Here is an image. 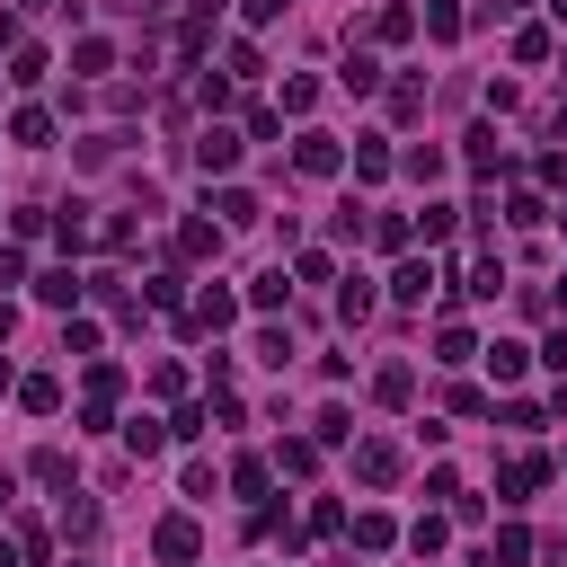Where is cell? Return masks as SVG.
<instances>
[{
    "mask_svg": "<svg viewBox=\"0 0 567 567\" xmlns=\"http://www.w3.org/2000/svg\"><path fill=\"white\" fill-rule=\"evenodd\" d=\"M319 107V81H311V71H293V81H284V116H311Z\"/></svg>",
    "mask_w": 567,
    "mask_h": 567,
    "instance_id": "d4e9b609",
    "label": "cell"
},
{
    "mask_svg": "<svg viewBox=\"0 0 567 567\" xmlns=\"http://www.w3.org/2000/svg\"><path fill=\"white\" fill-rule=\"evenodd\" d=\"M346 532H354V550H390V541H399V523H390L382 506H364V515H354Z\"/></svg>",
    "mask_w": 567,
    "mask_h": 567,
    "instance_id": "ba28073f",
    "label": "cell"
},
{
    "mask_svg": "<svg viewBox=\"0 0 567 567\" xmlns=\"http://www.w3.org/2000/svg\"><path fill=\"white\" fill-rule=\"evenodd\" d=\"M444 532H453L444 515H417V523H408V550H417V558H435V550H444Z\"/></svg>",
    "mask_w": 567,
    "mask_h": 567,
    "instance_id": "7402d4cb",
    "label": "cell"
},
{
    "mask_svg": "<svg viewBox=\"0 0 567 567\" xmlns=\"http://www.w3.org/2000/svg\"><path fill=\"white\" fill-rule=\"evenodd\" d=\"M10 328H19V311H10V302H0V346H10Z\"/></svg>",
    "mask_w": 567,
    "mask_h": 567,
    "instance_id": "ee69618b",
    "label": "cell"
},
{
    "mask_svg": "<svg viewBox=\"0 0 567 567\" xmlns=\"http://www.w3.org/2000/svg\"><path fill=\"white\" fill-rule=\"evenodd\" d=\"M10 496H19V479H10V470H0V515H10Z\"/></svg>",
    "mask_w": 567,
    "mask_h": 567,
    "instance_id": "7bdbcfd3",
    "label": "cell"
},
{
    "mask_svg": "<svg viewBox=\"0 0 567 567\" xmlns=\"http://www.w3.org/2000/svg\"><path fill=\"white\" fill-rule=\"evenodd\" d=\"M373 390H382V408H408V390H417V382H408V364H390Z\"/></svg>",
    "mask_w": 567,
    "mask_h": 567,
    "instance_id": "1f68e13d",
    "label": "cell"
},
{
    "mask_svg": "<svg viewBox=\"0 0 567 567\" xmlns=\"http://www.w3.org/2000/svg\"><path fill=\"white\" fill-rule=\"evenodd\" d=\"M337 81H346V89H354V98H373V89H382V62H373V53H364V45H354V53H346V62H337Z\"/></svg>",
    "mask_w": 567,
    "mask_h": 567,
    "instance_id": "9c48e42d",
    "label": "cell"
},
{
    "mask_svg": "<svg viewBox=\"0 0 567 567\" xmlns=\"http://www.w3.org/2000/svg\"><path fill=\"white\" fill-rule=\"evenodd\" d=\"M425 107V81H390V116H417Z\"/></svg>",
    "mask_w": 567,
    "mask_h": 567,
    "instance_id": "8d00e7d4",
    "label": "cell"
},
{
    "mask_svg": "<svg viewBox=\"0 0 567 567\" xmlns=\"http://www.w3.org/2000/svg\"><path fill=\"white\" fill-rule=\"evenodd\" d=\"M496 10H523V0H496Z\"/></svg>",
    "mask_w": 567,
    "mask_h": 567,
    "instance_id": "f907efd6",
    "label": "cell"
},
{
    "mask_svg": "<svg viewBox=\"0 0 567 567\" xmlns=\"http://www.w3.org/2000/svg\"><path fill=\"white\" fill-rule=\"evenodd\" d=\"M142 302H152V311H178V302H186V275H160V284H152Z\"/></svg>",
    "mask_w": 567,
    "mask_h": 567,
    "instance_id": "836d02e7",
    "label": "cell"
},
{
    "mask_svg": "<svg viewBox=\"0 0 567 567\" xmlns=\"http://www.w3.org/2000/svg\"><path fill=\"white\" fill-rule=\"evenodd\" d=\"M10 81H19V89L45 81V53H36V45H10Z\"/></svg>",
    "mask_w": 567,
    "mask_h": 567,
    "instance_id": "484cf974",
    "label": "cell"
},
{
    "mask_svg": "<svg viewBox=\"0 0 567 567\" xmlns=\"http://www.w3.org/2000/svg\"><path fill=\"white\" fill-rule=\"evenodd\" d=\"M178 249H186V257H213V249H222V231H213V222H186Z\"/></svg>",
    "mask_w": 567,
    "mask_h": 567,
    "instance_id": "f1b7e54d",
    "label": "cell"
},
{
    "mask_svg": "<svg viewBox=\"0 0 567 567\" xmlns=\"http://www.w3.org/2000/svg\"><path fill=\"white\" fill-rule=\"evenodd\" d=\"M10 390H19V373H10V364H0V399H10Z\"/></svg>",
    "mask_w": 567,
    "mask_h": 567,
    "instance_id": "f6af8a7d",
    "label": "cell"
},
{
    "mask_svg": "<svg viewBox=\"0 0 567 567\" xmlns=\"http://www.w3.org/2000/svg\"><path fill=\"white\" fill-rule=\"evenodd\" d=\"M19 10H53V0H19Z\"/></svg>",
    "mask_w": 567,
    "mask_h": 567,
    "instance_id": "c3c4849f",
    "label": "cell"
},
{
    "mask_svg": "<svg viewBox=\"0 0 567 567\" xmlns=\"http://www.w3.org/2000/svg\"><path fill=\"white\" fill-rule=\"evenodd\" d=\"M231 487H240V496H266L275 470H266V461H231Z\"/></svg>",
    "mask_w": 567,
    "mask_h": 567,
    "instance_id": "83f0119b",
    "label": "cell"
},
{
    "mask_svg": "<svg viewBox=\"0 0 567 567\" xmlns=\"http://www.w3.org/2000/svg\"><path fill=\"white\" fill-rule=\"evenodd\" d=\"M558 311H567V275H558Z\"/></svg>",
    "mask_w": 567,
    "mask_h": 567,
    "instance_id": "681fc988",
    "label": "cell"
},
{
    "mask_svg": "<svg viewBox=\"0 0 567 567\" xmlns=\"http://www.w3.org/2000/svg\"><path fill=\"white\" fill-rule=\"evenodd\" d=\"M240 319V302L231 293H213V284H204V293H195V328H231Z\"/></svg>",
    "mask_w": 567,
    "mask_h": 567,
    "instance_id": "e0dca14e",
    "label": "cell"
},
{
    "mask_svg": "<svg viewBox=\"0 0 567 567\" xmlns=\"http://www.w3.org/2000/svg\"><path fill=\"white\" fill-rule=\"evenodd\" d=\"M0 81H10V71H0Z\"/></svg>",
    "mask_w": 567,
    "mask_h": 567,
    "instance_id": "816d5d0a",
    "label": "cell"
},
{
    "mask_svg": "<svg viewBox=\"0 0 567 567\" xmlns=\"http://www.w3.org/2000/svg\"><path fill=\"white\" fill-rule=\"evenodd\" d=\"M354 479H364V487H390V479H399V444H390V435H354Z\"/></svg>",
    "mask_w": 567,
    "mask_h": 567,
    "instance_id": "3957f363",
    "label": "cell"
},
{
    "mask_svg": "<svg viewBox=\"0 0 567 567\" xmlns=\"http://www.w3.org/2000/svg\"><path fill=\"white\" fill-rule=\"evenodd\" d=\"M160 444H169V425H160V417H133V425H124V453H133V461H142V453H160Z\"/></svg>",
    "mask_w": 567,
    "mask_h": 567,
    "instance_id": "ffe728a7",
    "label": "cell"
},
{
    "mask_svg": "<svg viewBox=\"0 0 567 567\" xmlns=\"http://www.w3.org/2000/svg\"><path fill=\"white\" fill-rule=\"evenodd\" d=\"M425 293H435V266H425V257H399V266H390V302H425Z\"/></svg>",
    "mask_w": 567,
    "mask_h": 567,
    "instance_id": "8992f818",
    "label": "cell"
},
{
    "mask_svg": "<svg viewBox=\"0 0 567 567\" xmlns=\"http://www.w3.org/2000/svg\"><path fill=\"white\" fill-rule=\"evenodd\" d=\"M470 169H487V178L506 169V152H496V133H470Z\"/></svg>",
    "mask_w": 567,
    "mask_h": 567,
    "instance_id": "d6a6232c",
    "label": "cell"
},
{
    "mask_svg": "<svg viewBox=\"0 0 567 567\" xmlns=\"http://www.w3.org/2000/svg\"><path fill=\"white\" fill-rule=\"evenodd\" d=\"M515 62H550V27H515Z\"/></svg>",
    "mask_w": 567,
    "mask_h": 567,
    "instance_id": "f546056e",
    "label": "cell"
},
{
    "mask_svg": "<svg viewBox=\"0 0 567 567\" xmlns=\"http://www.w3.org/2000/svg\"><path fill=\"white\" fill-rule=\"evenodd\" d=\"M0 567H19V541H0Z\"/></svg>",
    "mask_w": 567,
    "mask_h": 567,
    "instance_id": "bcb514c9",
    "label": "cell"
},
{
    "mask_svg": "<svg viewBox=\"0 0 567 567\" xmlns=\"http://www.w3.org/2000/svg\"><path fill=\"white\" fill-rule=\"evenodd\" d=\"M275 470H293V479H311V470H319V435H293V444L275 453Z\"/></svg>",
    "mask_w": 567,
    "mask_h": 567,
    "instance_id": "d6986e66",
    "label": "cell"
},
{
    "mask_svg": "<svg viewBox=\"0 0 567 567\" xmlns=\"http://www.w3.org/2000/svg\"><path fill=\"white\" fill-rule=\"evenodd\" d=\"M10 133L36 152V142H53V116H45V107H19V116H10Z\"/></svg>",
    "mask_w": 567,
    "mask_h": 567,
    "instance_id": "603a6c76",
    "label": "cell"
},
{
    "mask_svg": "<svg viewBox=\"0 0 567 567\" xmlns=\"http://www.w3.org/2000/svg\"><path fill=\"white\" fill-rule=\"evenodd\" d=\"M116 390H124V373H116V364H89V382H81V399H116Z\"/></svg>",
    "mask_w": 567,
    "mask_h": 567,
    "instance_id": "4dcf8cb0",
    "label": "cell"
},
{
    "mask_svg": "<svg viewBox=\"0 0 567 567\" xmlns=\"http://www.w3.org/2000/svg\"><path fill=\"white\" fill-rule=\"evenodd\" d=\"M541 364H550V373H567V328H558V337L541 346Z\"/></svg>",
    "mask_w": 567,
    "mask_h": 567,
    "instance_id": "b9f144b4",
    "label": "cell"
},
{
    "mask_svg": "<svg viewBox=\"0 0 567 567\" xmlns=\"http://www.w3.org/2000/svg\"><path fill=\"white\" fill-rule=\"evenodd\" d=\"M0 284H27V249H19V240L0 249Z\"/></svg>",
    "mask_w": 567,
    "mask_h": 567,
    "instance_id": "ab89813d",
    "label": "cell"
},
{
    "mask_svg": "<svg viewBox=\"0 0 567 567\" xmlns=\"http://www.w3.org/2000/svg\"><path fill=\"white\" fill-rule=\"evenodd\" d=\"M479 354H487V373H496V382H515V373L532 364V354H523V346H479Z\"/></svg>",
    "mask_w": 567,
    "mask_h": 567,
    "instance_id": "4316f807",
    "label": "cell"
},
{
    "mask_svg": "<svg viewBox=\"0 0 567 567\" xmlns=\"http://www.w3.org/2000/svg\"><path fill=\"white\" fill-rule=\"evenodd\" d=\"M425 27H435V36H461V10H453V0H425Z\"/></svg>",
    "mask_w": 567,
    "mask_h": 567,
    "instance_id": "f35d334b",
    "label": "cell"
},
{
    "mask_svg": "<svg viewBox=\"0 0 567 567\" xmlns=\"http://www.w3.org/2000/svg\"><path fill=\"white\" fill-rule=\"evenodd\" d=\"M523 558H532V532L523 523H506V532L487 541V567H523Z\"/></svg>",
    "mask_w": 567,
    "mask_h": 567,
    "instance_id": "5bb4252c",
    "label": "cell"
},
{
    "mask_svg": "<svg viewBox=\"0 0 567 567\" xmlns=\"http://www.w3.org/2000/svg\"><path fill=\"white\" fill-rule=\"evenodd\" d=\"M62 496H71V506H62V541H89L98 532V506H89L81 487H62Z\"/></svg>",
    "mask_w": 567,
    "mask_h": 567,
    "instance_id": "9a60e30c",
    "label": "cell"
},
{
    "mask_svg": "<svg viewBox=\"0 0 567 567\" xmlns=\"http://www.w3.org/2000/svg\"><path fill=\"white\" fill-rule=\"evenodd\" d=\"M45 550H53V532H45L36 515H27V523H19V558H45Z\"/></svg>",
    "mask_w": 567,
    "mask_h": 567,
    "instance_id": "74e56055",
    "label": "cell"
},
{
    "mask_svg": "<svg viewBox=\"0 0 567 567\" xmlns=\"http://www.w3.org/2000/svg\"><path fill=\"white\" fill-rule=\"evenodd\" d=\"M550 19H558V27H567V0H550Z\"/></svg>",
    "mask_w": 567,
    "mask_h": 567,
    "instance_id": "7dc6e473",
    "label": "cell"
},
{
    "mask_svg": "<svg viewBox=\"0 0 567 567\" xmlns=\"http://www.w3.org/2000/svg\"><path fill=\"white\" fill-rule=\"evenodd\" d=\"M364 36H373V45H408V36H417V10H399V0H390V10H373Z\"/></svg>",
    "mask_w": 567,
    "mask_h": 567,
    "instance_id": "8fae6325",
    "label": "cell"
},
{
    "mask_svg": "<svg viewBox=\"0 0 567 567\" xmlns=\"http://www.w3.org/2000/svg\"><path fill=\"white\" fill-rule=\"evenodd\" d=\"M62 354H98V319H71L62 328Z\"/></svg>",
    "mask_w": 567,
    "mask_h": 567,
    "instance_id": "e575fe53",
    "label": "cell"
},
{
    "mask_svg": "<svg viewBox=\"0 0 567 567\" xmlns=\"http://www.w3.org/2000/svg\"><path fill=\"white\" fill-rule=\"evenodd\" d=\"M213 213H222V222H231V231H249V222H266V204H257L249 186H222V195H213Z\"/></svg>",
    "mask_w": 567,
    "mask_h": 567,
    "instance_id": "52a82bcc",
    "label": "cell"
},
{
    "mask_svg": "<svg viewBox=\"0 0 567 567\" xmlns=\"http://www.w3.org/2000/svg\"><path fill=\"white\" fill-rule=\"evenodd\" d=\"M240 152H249V142H240L231 124H204V133H195V169H204V178H231Z\"/></svg>",
    "mask_w": 567,
    "mask_h": 567,
    "instance_id": "6da1fadb",
    "label": "cell"
},
{
    "mask_svg": "<svg viewBox=\"0 0 567 567\" xmlns=\"http://www.w3.org/2000/svg\"><path fill=\"white\" fill-rule=\"evenodd\" d=\"M27 479H36V487H71V453H36Z\"/></svg>",
    "mask_w": 567,
    "mask_h": 567,
    "instance_id": "cb8c5ba5",
    "label": "cell"
},
{
    "mask_svg": "<svg viewBox=\"0 0 567 567\" xmlns=\"http://www.w3.org/2000/svg\"><path fill=\"white\" fill-rule=\"evenodd\" d=\"M284 302H293V284H284V266H266V275L249 284V311H284Z\"/></svg>",
    "mask_w": 567,
    "mask_h": 567,
    "instance_id": "2e32d148",
    "label": "cell"
},
{
    "mask_svg": "<svg viewBox=\"0 0 567 567\" xmlns=\"http://www.w3.org/2000/svg\"><path fill=\"white\" fill-rule=\"evenodd\" d=\"M240 10H249V27H275V19H284V0H240Z\"/></svg>",
    "mask_w": 567,
    "mask_h": 567,
    "instance_id": "60d3db41",
    "label": "cell"
},
{
    "mask_svg": "<svg viewBox=\"0 0 567 567\" xmlns=\"http://www.w3.org/2000/svg\"><path fill=\"white\" fill-rule=\"evenodd\" d=\"M470 354H479V337H470L461 319H444V328H435V364H470Z\"/></svg>",
    "mask_w": 567,
    "mask_h": 567,
    "instance_id": "4fadbf2b",
    "label": "cell"
},
{
    "mask_svg": "<svg viewBox=\"0 0 567 567\" xmlns=\"http://www.w3.org/2000/svg\"><path fill=\"white\" fill-rule=\"evenodd\" d=\"M71 71H89V81H98V71H116V45H107V36H81V45H71Z\"/></svg>",
    "mask_w": 567,
    "mask_h": 567,
    "instance_id": "ac0fdd59",
    "label": "cell"
},
{
    "mask_svg": "<svg viewBox=\"0 0 567 567\" xmlns=\"http://www.w3.org/2000/svg\"><path fill=\"white\" fill-rule=\"evenodd\" d=\"M204 425H213V408H178V417H169V435H178V444H195Z\"/></svg>",
    "mask_w": 567,
    "mask_h": 567,
    "instance_id": "d590c367",
    "label": "cell"
},
{
    "mask_svg": "<svg viewBox=\"0 0 567 567\" xmlns=\"http://www.w3.org/2000/svg\"><path fill=\"white\" fill-rule=\"evenodd\" d=\"M541 479H550V461H541V453H515V461H506V479H496V487H506V506H523V496H532Z\"/></svg>",
    "mask_w": 567,
    "mask_h": 567,
    "instance_id": "5b68a950",
    "label": "cell"
},
{
    "mask_svg": "<svg viewBox=\"0 0 567 567\" xmlns=\"http://www.w3.org/2000/svg\"><path fill=\"white\" fill-rule=\"evenodd\" d=\"M89 293V284L81 275H71V266H53V275H36V302H53V311H71V302H81Z\"/></svg>",
    "mask_w": 567,
    "mask_h": 567,
    "instance_id": "30bf717a",
    "label": "cell"
},
{
    "mask_svg": "<svg viewBox=\"0 0 567 567\" xmlns=\"http://www.w3.org/2000/svg\"><path fill=\"white\" fill-rule=\"evenodd\" d=\"M337 319L354 328V319H373V284L364 275H346V293H337Z\"/></svg>",
    "mask_w": 567,
    "mask_h": 567,
    "instance_id": "44dd1931",
    "label": "cell"
},
{
    "mask_svg": "<svg viewBox=\"0 0 567 567\" xmlns=\"http://www.w3.org/2000/svg\"><path fill=\"white\" fill-rule=\"evenodd\" d=\"M19 408H27V417H53V408H62V382H53V373H27V382H19Z\"/></svg>",
    "mask_w": 567,
    "mask_h": 567,
    "instance_id": "7c38bea8",
    "label": "cell"
},
{
    "mask_svg": "<svg viewBox=\"0 0 567 567\" xmlns=\"http://www.w3.org/2000/svg\"><path fill=\"white\" fill-rule=\"evenodd\" d=\"M152 550H160L169 567H195V558H204V532H195V515H160V532H152Z\"/></svg>",
    "mask_w": 567,
    "mask_h": 567,
    "instance_id": "7a4b0ae2",
    "label": "cell"
},
{
    "mask_svg": "<svg viewBox=\"0 0 567 567\" xmlns=\"http://www.w3.org/2000/svg\"><path fill=\"white\" fill-rule=\"evenodd\" d=\"M293 169H302V178H337V169H346V152H337L328 133H302V142H293Z\"/></svg>",
    "mask_w": 567,
    "mask_h": 567,
    "instance_id": "277c9868",
    "label": "cell"
}]
</instances>
